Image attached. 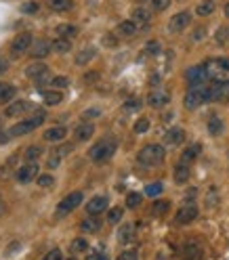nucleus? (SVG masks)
<instances>
[{"label":"nucleus","mask_w":229,"mask_h":260,"mask_svg":"<svg viewBox=\"0 0 229 260\" xmlns=\"http://www.w3.org/2000/svg\"><path fill=\"white\" fill-rule=\"evenodd\" d=\"M164 147L162 145H158V143H149L145 145L141 151L137 153V164L141 166V168H154V166H160L164 162Z\"/></svg>","instance_id":"nucleus-1"},{"label":"nucleus","mask_w":229,"mask_h":260,"mask_svg":"<svg viewBox=\"0 0 229 260\" xmlns=\"http://www.w3.org/2000/svg\"><path fill=\"white\" fill-rule=\"evenodd\" d=\"M116 149H118V141H116V138H114V136H105V138L97 141V143L91 147L88 157H91L93 162H105V159H109V157L116 153Z\"/></svg>","instance_id":"nucleus-2"},{"label":"nucleus","mask_w":229,"mask_h":260,"mask_svg":"<svg viewBox=\"0 0 229 260\" xmlns=\"http://www.w3.org/2000/svg\"><path fill=\"white\" fill-rule=\"evenodd\" d=\"M208 78L215 80V82H227L229 84V61L223 57H211L204 63Z\"/></svg>","instance_id":"nucleus-3"},{"label":"nucleus","mask_w":229,"mask_h":260,"mask_svg":"<svg viewBox=\"0 0 229 260\" xmlns=\"http://www.w3.org/2000/svg\"><path fill=\"white\" fill-rule=\"evenodd\" d=\"M44 120H46V114L42 112V109H36V114L29 118V120H23V122H19V124L8 128V136H23V134L34 132V130L40 126Z\"/></svg>","instance_id":"nucleus-4"},{"label":"nucleus","mask_w":229,"mask_h":260,"mask_svg":"<svg viewBox=\"0 0 229 260\" xmlns=\"http://www.w3.org/2000/svg\"><path fill=\"white\" fill-rule=\"evenodd\" d=\"M202 103H206V84L204 86H189L183 97L185 109H198Z\"/></svg>","instance_id":"nucleus-5"},{"label":"nucleus","mask_w":229,"mask_h":260,"mask_svg":"<svg viewBox=\"0 0 229 260\" xmlns=\"http://www.w3.org/2000/svg\"><path fill=\"white\" fill-rule=\"evenodd\" d=\"M229 99V84L227 82H211L206 84V103L211 101H227Z\"/></svg>","instance_id":"nucleus-6"},{"label":"nucleus","mask_w":229,"mask_h":260,"mask_svg":"<svg viewBox=\"0 0 229 260\" xmlns=\"http://www.w3.org/2000/svg\"><path fill=\"white\" fill-rule=\"evenodd\" d=\"M32 42H34V38L29 32H21V34H17L13 38V42H11V57L13 59H19L21 55H25L29 48H32Z\"/></svg>","instance_id":"nucleus-7"},{"label":"nucleus","mask_w":229,"mask_h":260,"mask_svg":"<svg viewBox=\"0 0 229 260\" xmlns=\"http://www.w3.org/2000/svg\"><path fill=\"white\" fill-rule=\"evenodd\" d=\"M82 199H84L82 191H72L69 195H65L61 202H59V206H57V216L61 218V216H65L69 212H74V210L82 204Z\"/></svg>","instance_id":"nucleus-8"},{"label":"nucleus","mask_w":229,"mask_h":260,"mask_svg":"<svg viewBox=\"0 0 229 260\" xmlns=\"http://www.w3.org/2000/svg\"><path fill=\"white\" fill-rule=\"evenodd\" d=\"M185 78H187V84L189 86H204L211 82V78H208V72L204 65H194L189 67L185 72Z\"/></svg>","instance_id":"nucleus-9"},{"label":"nucleus","mask_w":229,"mask_h":260,"mask_svg":"<svg viewBox=\"0 0 229 260\" xmlns=\"http://www.w3.org/2000/svg\"><path fill=\"white\" fill-rule=\"evenodd\" d=\"M196 218H198V206L194 202H185L181 208L177 210L175 223L177 225H189V223H194Z\"/></svg>","instance_id":"nucleus-10"},{"label":"nucleus","mask_w":229,"mask_h":260,"mask_svg":"<svg viewBox=\"0 0 229 260\" xmlns=\"http://www.w3.org/2000/svg\"><path fill=\"white\" fill-rule=\"evenodd\" d=\"M38 170H40L38 162H25L23 166H19V170L15 172V178L21 185H27V183H32L34 178L38 176Z\"/></svg>","instance_id":"nucleus-11"},{"label":"nucleus","mask_w":229,"mask_h":260,"mask_svg":"<svg viewBox=\"0 0 229 260\" xmlns=\"http://www.w3.org/2000/svg\"><path fill=\"white\" fill-rule=\"evenodd\" d=\"M168 103H171V93L162 91V88H154V91L147 95V105L154 107V109H160Z\"/></svg>","instance_id":"nucleus-12"},{"label":"nucleus","mask_w":229,"mask_h":260,"mask_svg":"<svg viewBox=\"0 0 229 260\" xmlns=\"http://www.w3.org/2000/svg\"><path fill=\"white\" fill-rule=\"evenodd\" d=\"M189 23H192V15H189L187 11H181L171 19V23H168V32L179 34V32H183V29H187Z\"/></svg>","instance_id":"nucleus-13"},{"label":"nucleus","mask_w":229,"mask_h":260,"mask_svg":"<svg viewBox=\"0 0 229 260\" xmlns=\"http://www.w3.org/2000/svg\"><path fill=\"white\" fill-rule=\"evenodd\" d=\"M51 51H53V42H48V40H44V38L34 40L32 48H29V53H32L34 59H44Z\"/></svg>","instance_id":"nucleus-14"},{"label":"nucleus","mask_w":229,"mask_h":260,"mask_svg":"<svg viewBox=\"0 0 229 260\" xmlns=\"http://www.w3.org/2000/svg\"><path fill=\"white\" fill-rule=\"evenodd\" d=\"M107 202L109 199L105 195H95L91 202H86V212L88 214H101L107 210Z\"/></svg>","instance_id":"nucleus-15"},{"label":"nucleus","mask_w":229,"mask_h":260,"mask_svg":"<svg viewBox=\"0 0 229 260\" xmlns=\"http://www.w3.org/2000/svg\"><path fill=\"white\" fill-rule=\"evenodd\" d=\"M29 107H32V105H29V101H21V99H19V101H13V103L6 105L4 116L6 118H19L21 114H25Z\"/></svg>","instance_id":"nucleus-16"},{"label":"nucleus","mask_w":229,"mask_h":260,"mask_svg":"<svg viewBox=\"0 0 229 260\" xmlns=\"http://www.w3.org/2000/svg\"><path fill=\"white\" fill-rule=\"evenodd\" d=\"M65 134H67V128L65 126H53V128H46L44 130L42 138H44L46 143H59V141H63V138H65Z\"/></svg>","instance_id":"nucleus-17"},{"label":"nucleus","mask_w":229,"mask_h":260,"mask_svg":"<svg viewBox=\"0 0 229 260\" xmlns=\"http://www.w3.org/2000/svg\"><path fill=\"white\" fill-rule=\"evenodd\" d=\"M131 19L137 23V27H145L149 23V19H152V11L145 8V6H137V8H133Z\"/></svg>","instance_id":"nucleus-18"},{"label":"nucleus","mask_w":229,"mask_h":260,"mask_svg":"<svg viewBox=\"0 0 229 260\" xmlns=\"http://www.w3.org/2000/svg\"><path fill=\"white\" fill-rule=\"evenodd\" d=\"M137 23L133 21V19H126V21H122V23H118V27H116V36L118 38H133L135 34H137Z\"/></svg>","instance_id":"nucleus-19"},{"label":"nucleus","mask_w":229,"mask_h":260,"mask_svg":"<svg viewBox=\"0 0 229 260\" xmlns=\"http://www.w3.org/2000/svg\"><path fill=\"white\" fill-rule=\"evenodd\" d=\"M95 134V126L91 122H82L74 128V138L76 141H88Z\"/></svg>","instance_id":"nucleus-20"},{"label":"nucleus","mask_w":229,"mask_h":260,"mask_svg":"<svg viewBox=\"0 0 229 260\" xmlns=\"http://www.w3.org/2000/svg\"><path fill=\"white\" fill-rule=\"evenodd\" d=\"M185 141V130L183 128H171L168 132L164 134V143L171 145V147H177Z\"/></svg>","instance_id":"nucleus-21"},{"label":"nucleus","mask_w":229,"mask_h":260,"mask_svg":"<svg viewBox=\"0 0 229 260\" xmlns=\"http://www.w3.org/2000/svg\"><path fill=\"white\" fill-rule=\"evenodd\" d=\"M189 174H192V170H189V164H183V162H179L173 170V178H175V183L177 185H185L189 181Z\"/></svg>","instance_id":"nucleus-22"},{"label":"nucleus","mask_w":229,"mask_h":260,"mask_svg":"<svg viewBox=\"0 0 229 260\" xmlns=\"http://www.w3.org/2000/svg\"><path fill=\"white\" fill-rule=\"evenodd\" d=\"M99 229H101V218H97V214H88V218L80 223L82 233H97Z\"/></svg>","instance_id":"nucleus-23"},{"label":"nucleus","mask_w":229,"mask_h":260,"mask_svg":"<svg viewBox=\"0 0 229 260\" xmlns=\"http://www.w3.org/2000/svg\"><path fill=\"white\" fill-rule=\"evenodd\" d=\"M55 34L57 38H65V40H74L78 36V27L72 25V23H59L55 27Z\"/></svg>","instance_id":"nucleus-24"},{"label":"nucleus","mask_w":229,"mask_h":260,"mask_svg":"<svg viewBox=\"0 0 229 260\" xmlns=\"http://www.w3.org/2000/svg\"><path fill=\"white\" fill-rule=\"evenodd\" d=\"M13 170H15V172L19 170V153H13L11 157H6V162L2 164V168H0V174L6 178V176L13 174Z\"/></svg>","instance_id":"nucleus-25"},{"label":"nucleus","mask_w":229,"mask_h":260,"mask_svg":"<svg viewBox=\"0 0 229 260\" xmlns=\"http://www.w3.org/2000/svg\"><path fill=\"white\" fill-rule=\"evenodd\" d=\"M42 101H44V105L53 107V105H59V103L63 101V95H61V91H57V88H51V91H42Z\"/></svg>","instance_id":"nucleus-26"},{"label":"nucleus","mask_w":229,"mask_h":260,"mask_svg":"<svg viewBox=\"0 0 229 260\" xmlns=\"http://www.w3.org/2000/svg\"><path fill=\"white\" fill-rule=\"evenodd\" d=\"M206 130H208V134L211 136H219L223 132V120L219 116H211L208 118V122H206Z\"/></svg>","instance_id":"nucleus-27"},{"label":"nucleus","mask_w":229,"mask_h":260,"mask_svg":"<svg viewBox=\"0 0 229 260\" xmlns=\"http://www.w3.org/2000/svg\"><path fill=\"white\" fill-rule=\"evenodd\" d=\"M135 239V225L131 223H126L120 227V231H118V242L120 244H131Z\"/></svg>","instance_id":"nucleus-28"},{"label":"nucleus","mask_w":229,"mask_h":260,"mask_svg":"<svg viewBox=\"0 0 229 260\" xmlns=\"http://www.w3.org/2000/svg\"><path fill=\"white\" fill-rule=\"evenodd\" d=\"M200 143H194V145H189L187 149H185V151L181 153V159H179V162H183V164H192L194 162V159L198 157V155H200Z\"/></svg>","instance_id":"nucleus-29"},{"label":"nucleus","mask_w":229,"mask_h":260,"mask_svg":"<svg viewBox=\"0 0 229 260\" xmlns=\"http://www.w3.org/2000/svg\"><path fill=\"white\" fill-rule=\"evenodd\" d=\"M44 72H48V67H46L42 61H34V63H29V65L25 67V76L32 78V80H36L38 76H42Z\"/></svg>","instance_id":"nucleus-30"},{"label":"nucleus","mask_w":229,"mask_h":260,"mask_svg":"<svg viewBox=\"0 0 229 260\" xmlns=\"http://www.w3.org/2000/svg\"><path fill=\"white\" fill-rule=\"evenodd\" d=\"M46 4H48V8H51V11H55V13L69 11V8L74 6L72 0H46Z\"/></svg>","instance_id":"nucleus-31"},{"label":"nucleus","mask_w":229,"mask_h":260,"mask_svg":"<svg viewBox=\"0 0 229 260\" xmlns=\"http://www.w3.org/2000/svg\"><path fill=\"white\" fill-rule=\"evenodd\" d=\"M15 97V86L8 82H0V103H8Z\"/></svg>","instance_id":"nucleus-32"},{"label":"nucleus","mask_w":229,"mask_h":260,"mask_svg":"<svg viewBox=\"0 0 229 260\" xmlns=\"http://www.w3.org/2000/svg\"><path fill=\"white\" fill-rule=\"evenodd\" d=\"M95 57V48H82L80 53L76 55V65H86V63H91V59Z\"/></svg>","instance_id":"nucleus-33"},{"label":"nucleus","mask_w":229,"mask_h":260,"mask_svg":"<svg viewBox=\"0 0 229 260\" xmlns=\"http://www.w3.org/2000/svg\"><path fill=\"white\" fill-rule=\"evenodd\" d=\"M53 51L55 53H69L72 51V40H65V38H57L53 40Z\"/></svg>","instance_id":"nucleus-34"},{"label":"nucleus","mask_w":229,"mask_h":260,"mask_svg":"<svg viewBox=\"0 0 229 260\" xmlns=\"http://www.w3.org/2000/svg\"><path fill=\"white\" fill-rule=\"evenodd\" d=\"M88 250V242L84 237H76L72 244H69V252L72 254H82V252H86Z\"/></svg>","instance_id":"nucleus-35"},{"label":"nucleus","mask_w":229,"mask_h":260,"mask_svg":"<svg viewBox=\"0 0 229 260\" xmlns=\"http://www.w3.org/2000/svg\"><path fill=\"white\" fill-rule=\"evenodd\" d=\"M61 159H63V153L59 151V149H53L51 155H48V159H46V168H51V170L59 168V164H61Z\"/></svg>","instance_id":"nucleus-36"},{"label":"nucleus","mask_w":229,"mask_h":260,"mask_svg":"<svg viewBox=\"0 0 229 260\" xmlns=\"http://www.w3.org/2000/svg\"><path fill=\"white\" fill-rule=\"evenodd\" d=\"M168 210H171V202H168V199H158V202H154V206H152V212L158 214V216L166 214Z\"/></svg>","instance_id":"nucleus-37"},{"label":"nucleus","mask_w":229,"mask_h":260,"mask_svg":"<svg viewBox=\"0 0 229 260\" xmlns=\"http://www.w3.org/2000/svg\"><path fill=\"white\" fill-rule=\"evenodd\" d=\"M40 153H42V149L38 145H29L25 149V153H23V159H25V162H36V159L40 157Z\"/></svg>","instance_id":"nucleus-38"},{"label":"nucleus","mask_w":229,"mask_h":260,"mask_svg":"<svg viewBox=\"0 0 229 260\" xmlns=\"http://www.w3.org/2000/svg\"><path fill=\"white\" fill-rule=\"evenodd\" d=\"M122 216H124V210L122 208H112L107 212V223L109 225H118V223L122 221Z\"/></svg>","instance_id":"nucleus-39"},{"label":"nucleus","mask_w":229,"mask_h":260,"mask_svg":"<svg viewBox=\"0 0 229 260\" xmlns=\"http://www.w3.org/2000/svg\"><path fill=\"white\" fill-rule=\"evenodd\" d=\"M213 11H215V2H213V0H206V2L198 4V8H196V13L200 15V17H206V15H211Z\"/></svg>","instance_id":"nucleus-40"},{"label":"nucleus","mask_w":229,"mask_h":260,"mask_svg":"<svg viewBox=\"0 0 229 260\" xmlns=\"http://www.w3.org/2000/svg\"><path fill=\"white\" fill-rule=\"evenodd\" d=\"M162 189H164L162 183H149V185L145 187V195H149V197H158V195L162 193Z\"/></svg>","instance_id":"nucleus-41"},{"label":"nucleus","mask_w":229,"mask_h":260,"mask_svg":"<svg viewBox=\"0 0 229 260\" xmlns=\"http://www.w3.org/2000/svg\"><path fill=\"white\" fill-rule=\"evenodd\" d=\"M51 86L57 88V91H63V88L69 86V80H67L65 76H55V78L51 80Z\"/></svg>","instance_id":"nucleus-42"},{"label":"nucleus","mask_w":229,"mask_h":260,"mask_svg":"<svg viewBox=\"0 0 229 260\" xmlns=\"http://www.w3.org/2000/svg\"><path fill=\"white\" fill-rule=\"evenodd\" d=\"M139 204H141V193H128L126 195V208H139Z\"/></svg>","instance_id":"nucleus-43"},{"label":"nucleus","mask_w":229,"mask_h":260,"mask_svg":"<svg viewBox=\"0 0 229 260\" xmlns=\"http://www.w3.org/2000/svg\"><path fill=\"white\" fill-rule=\"evenodd\" d=\"M149 130V120L147 118H139L137 122H135V132L137 134H143V132H147Z\"/></svg>","instance_id":"nucleus-44"},{"label":"nucleus","mask_w":229,"mask_h":260,"mask_svg":"<svg viewBox=\"0 0 229 260\" xmlns=\"http://www.w3.org/2000/svg\"><path fill=\"white\" fill-rule=\"evenodd\" d=\"M38 185H40L42 189H48L51 185H55L53 174H42V176H38Z\"/></svg>","instance_id":"nucleus-45"},{"label":"nucleus","mask_w":229,"mask_h":260,"mask_svg":"<svg viewBox=\"0 0 229 260\" xmlns=\"http://www.w3.org/2000/svg\"><path fill=\"white\" fill-rule=\"evenodd\" d=\"M168 4H171V0H152V11L160 13L164 8H168Z\"/></svg>","instance_id":"nucleus-46"},{"label":"nucleus","mask_w":229,"mask_h":260,"mask_svg":"<svg viewBox=\"0 0 229 260\" xmlns=\"http://www.w3.org/2000/svg\"><path fill=\"white\" fill-rule=\"evenodd\" d=\"M116 260H139V254H137V250H124Z\"/></svg>","instance_id":"nucleus-47"},{"label":"nucleus","mask_w":229,"mask_h":260,"mask_svg":"<svg viewBox=\"0 0 229 260\" xmlns=\"http://www.w3.org/2000/svg\"><path fill=\"white\" fill-rule=\"evenodd\" d=\"M51 80H53V78H51V72H44L42 76H38V78L34 80V84H36V86H44V84H51Z\"/></svg>","instance_id":"nucleus-48"},{"label":"nucleus","mask_w":229,"mask_h":260,"mask_svg":"<svg viewBox=\"0 0 229 260\" xmlns=\"http://www.w3.org/2000/svg\"><path fill=\"white\" fill-rule=\"evenodd\" d=\"M229 40V27H219V32H217V42L219 44H223Z\"/></svg>","instance_id":"nucleus-49"},{"label":"nucleus","mask_w":229,"mask_h":260,"mask_svg":"<svg viewBox=\"0 0 229 260\" xmlns=\"http://www.w3.org/2000/svg\"><path fill=\"white\" fill-rule=\"evenodd\" d=\"M61 258H63L61 250H59V248H53L51 252H46V256H44L42 260H61Z\"/></svg>","instance_id":"nucleus-50"},{"label":"nucleus","mask_w":229,"mask_h":260,"mask_svg":"<svg viewBox=\"0 0 229 260\" xmlns=\"http://www.w3.org/2000/svg\"><path fill=\"white\" fill-rule=\"evenodd\" d=\"M145 51H147V55H158V53H160V44H158L156 40H152V42H147Z\"/></svg>","instance_id":"nucleus-51"},{"label":"nucleus","mask_w":229,"mask_h":260,"mask_svg":"<svg viewBox=\"0 0 229 260\" xmlns=\"http://www.w3.org/2000/svg\"><path fill=\"white\" fill-rule=\"evenodd\" d=\"M139 107H141V101H139V99H131V101L124 103V109H126V112H135V109H139Z\"/></svg>","instance_id":"nucleus-52"},{"label":"nucleus","mask_w":229,"mask_h":260,"mask_svg":"<svg viewBox=\"0 0 229 260\" xmlns=\"http://www.w3.org/2000/svg\"><path fill=\"white\" fill-rule=\"evenodd\" d=\"M86 260H109L105 252H101V250H97V252H91L86 256Z\"/></svg>","instance_id":"nucleus-53"},{"label":"nucleus","mask_w":229,"mask_h":260,"mask_svg":"<svg viewBox=\"0 0 229 260\" xmlns=\"http://www.w3.org/2000/svg\"><path fill=\"white\" fill-rule=\"evenodd\" d=\"M97 80H99V74H97V72H88V74H84L82 82H84V84H95Z\"/></svg>","instance_id":"nucleus-54"},{"label":"nucleus","mask_w":229,"mask_h":260,"mask_svg":"<svg viewBox=\"0 0 229 260\" xmlns=\"http://www.w3.org/2000/svg\"><path fill=\"white\" fill-rule=\"evenodd\" d=\"M21 11L23 13H36L38 11V4L36 2H23L21 4Z\"/></svg>","instance_id":"nucleus-55"},{"label":"nucleus","mask_w":229,"mask_h":260,"mask_svg":"<svg viewBox=\"0 0 229 260\" xmlns=\"http://www.w3.org/2000/svg\"><path fill=\"white\" fill-rule=\"evenodd\" d=\"M99 114H101V112H99V109H88V112H84L82 114V118H84V122H86V120H93L95 116H99Z\"/></svg>","instance_id":"nucleus-56"},{"label":"nucleus","mask_w":229,"mask_h":260,"mask_svg":"<svg viewBox=\"0 0 229 260\" xmlns=\"http://www.w3.org/2000/svg\"><path fill=\"white\" fill-rule=\"evenodd\" d=\"M8 138H11V136H8V132H2V130H0V145H4Z\"/></svg>","instance_id":"nucleus-57"},{"label":"nucleus","mask_w":229,"mask_h":260,"mask_svg":"<svg viewBox=\"0 0 229 260\" xmlns=\"http://www.w3.org/2000/svg\"><path fill=\"white\" fill-rule=\"evenodd\" d=\"M103 42H105L107 46H114V44H116V38H114V36H105Z\"/></svg>","instance_id":"nucleus-58"},{"label":"nucleus","mask_w":229,"mask_h":260,"mask_svg":"<svg viewBox=\"0 0 229 260\" xmlns=\"http://www.w3.org/2000/svg\"><path fill=\"white\" fill-rule=\"evenodd\" d=\"M0 72H6V61H0Z\"/></svg>","instance_id":"nucleus-59"},{"label":"nucleus","mask_w":229,"mask_h":260,"mask_svg":"<svg viewBox=\"0 0 229 260\" xmlns=\"http://www.w3.org/2000/svg\"><path fill=\"white\" fill-rule=\"evenodd\" d=\"M225 17H229V2L225 4Z\"/></svg>","instance_id":"nucleus-60"},{"label":"nucleus","mask_w":229,"mask_h":260,"mask_svg":"<svg viewBox=\"0 0 229 260\" xmlns=\"http://www.w3.org/2000/svg\"><path fill=\"white\" fill-rule=\"evenodd\" d=\"M0 210H2V197H0Z\"/></svg>","instance_id":"nucleus-61"}]
</instances>
